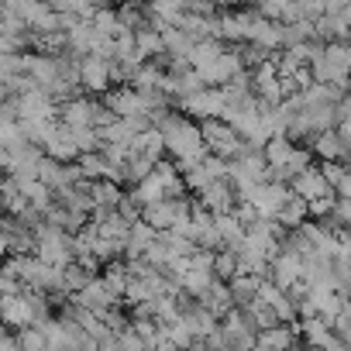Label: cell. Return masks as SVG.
<instances>
[{
  "instance_id": "cell-1",
  "label": "cell",
  "mask_w": 351,
  "mask_h": 351,
  "mask_svg": "<svg viewBox=\"0 0 351 351\" xmlns=\"http://www.w3.org/2000/svg\"><path fill=\"white\" fill-rule=\"evenodd\" d=\"M348 66H351V52L344 42H324L320 56L310 62V80L317 83H330L337 90L348 86Z\"/></svg>"
},
{
  "instance_id": "cell-2",
  "label": "cell",
  "mask_w": 351,
  "mask_h": 351,
  "mask_svg": "<svg viewBox=\"0 0 351 351\" xmlns=\"http://www.w3.org/2000/svg\"><path fill=\"white\" fill-rule=\"evenodd\" d=\"M35 258H42L45 265H56V269H66L73 262V234L52 228V224H38L35 228V248H32Z\"/></svg>"
},
{
  "instance_id": "cell-3",
  "label": "cell",
  "mask_w": 351,
  "mask_h": 351,
  "mask_svg": "<svg viewBox=\"0 0 351 351\" xmlns=\"http://www.w3.org/2000/svg\"><path fill=\"white\" fill-rule=\"evenodd\" d=\"M200 138H204L207 155L224 158V162L238 158L241 148H245V141L234 134V128H231L228 121H221V117H217V121H200Z\"/></svg>"
},
{
  "instance_id": "cell-4",
  "label": "cell",
  "mask_w": 351,
  "mask_h": 351,
  "mask_svg": "<svg viewBox=\"0 0 351 351\" xmlns=\"http://www.w3.org/2000/svg\"><path fill=\"white\" fill-rule=\"evenodd\" d=\"M190 69L204 80V86H228L234 76L245 73V66H241V59H238L234 49H221L217 56H210V59H204V62H197Z\"/></svg>"
},
{
  "instance_id": "cell-5",
  "label": "cell",
  "mask_w": 351,
  "mask_h": 351,
  "mask_svg": "<svg viewBox=\"0 0 351 351\" xmlns=\"http://www.w3.org/2000/svg\"><path fill=\"white\" fill-rule=\"evenodd\" d=\"M190 200L186 197H176V200H158V204H145L138 221H145L152 231H172L180 228L186 217H190Z\"/></svg>"
},
{
  "instance_id": "cell-6",
  "label": "cell",
  "mask_w": 351,
  "mask_h": 351,
  "mask_svg": "<svg viewBox=\"0 0 351 351\" xmlns=\"http://www.w3.org/2000/svg\"><path fill=\"white\" fill-rule=\"evenodd\" d=\"M176 107L183 110V117L190 121H217L224 117V97H221V86H204L183 100H176Z\"/></svg>"
},
{
  "instance_id": "cell-7",
  "label": "cell",
  "mask_w": 351,
  "mask_h": 351,
  "mask_svg": "<svg viewBox=\"0 0 351 351\" xmlns=\"http://www.w3.org/2000/svg\"><path fill=\"white\" fill-rule=\"evenodd\" d=\"M180 180H183L186 190L200 193V190H207L210 183L228 180V162H224V158H214V155H204L200 162H193V165H186V169L180 172Z\"/></svg>"
},
{
  "instance_id": "cell-8",
  "label": "cell",
  "mask_w": 351,
  "mask_h": 351,
  "mask_svg": "<svg viewBox=\"0 0 351 351\" xmlns=\"http://www.w3.org/2000/svg\"><path fill=\"white\" fill-rule=\"evenodd\" d=\"M286 200H289V186L279 183V180H265V183H258V186L252 190V197H248L245 204H252V210H255L258 217H276Z\"/></svg>"
},
{
  "instance_id": "cell-9",
  "label": "cell",
  "mask_w": 351,
  "mask_h": 351,
  "mask_svg": "<svg viewBox=\"0 0 351 351\" xmlns=\"http://www.w3.org/2000/svg\"><path fill=\"white\" fill-rule=\"evenodd\" d=\"M0 324L11 327V330H25L35 324V310H32V300L28 293H8V296H0Z\"/></svg>"
},
{
  "instance_id": "cell-10",
  "label": "cell",
  "mask_w": 351,
  "mask_h": 351,
  "mask_svg": "<svg viewBox=\"0 0 351 351\" xmlns=\"http://www.w3.org/2000/svg\"><path fill=\"white\" fill-rule=\"evenodd\" d=\"M76 83H80V90L107 93V90L114 86V83H110V62H107V59H100V56H83V59H80Z\"/></svg>"
},
{
  "instance_id": "cell-11",
  "label": "cell",
  "mask_w": 351,
  "mask_h": 351,
  "mask_svg": "<svg viewBox=\"0 0 351 351\" xmlns=\"http://www.w3.org/2000/svg\"><path fill=\"white\" fill-rule=\"evenodd\" d=\"M286 186H289V193H293V197H300L303 204L320 200V197H334V193L327 190V183H324V176H320V169H317V165H306L303 172H296Z\"/></svg>"
},
{
  "instance_id": "cell-12",
  "label": "cell",
  "mask_w": 351,
  "mask_h": 351,
  "mask_svg": "<svg viewBox=\"0 0 351 351\" xmlns=\"http://www.w3.org/2000/svg\"><path fill=\"white\" fill-rule=\"evenodd\" d=\"M197 204H200L210 217H221V214H231L238 200H234V193H231L228 180H217V183H210L207 190H200V193H197Z\"/></svg>"
},
{
  "instance_id": "cell-13",
  "label": "cell",
  "mask_w": 351,
  "mask_h": 351,
  "mask_svg": "<svg viewBox=\"0 0 351 351\" xmlns=\"http://www.w3.org/2000/svg\"><path fill=\"white\" fill-rule=\"evenodd\" d=\"M117 303V296L104 286V279H90L83 289H76L73 293V306H80V310H93V313H100V310H107V306H114Z\"/></svg>"
},
{
  "instance_id": "cell-14",
  "label": "cell",
  "mask_w": 351,
  "mask_h": 351,
  "mask_svg": "<svg viewBox=\"0 0 351 351\" xmlns=\"http://www.w3.org/2000/svg\"><path fill=\"white\" fill-rule=\"evenodd\" d=\"M35 176L52 190V193H62L73 180H80V172H76V165H62V162H56V158H45L42 155V162H38V169H35Z\"/></svg>"
},
{
  "instance_id": "cell-15",
  "label": "cell",
  "mask_w": 351,
  "mask_h": 351,
  "mask_svg": "<svg viewBox=\"0 0 351 351\" xmlns=\"http://www.w3.org/2000/svg\"><path fill=\"white\" fill-rule=\"evenodd\" d=\"M296 337H303L310 351H324V348H330L337 341L330 334V324L324 317H300L296 320Z\"/></svg>"
},
{
  "instance_id": "cell-16",
  "label": "cell",
  "mask_w": 351,
  "mask_h": 351,
  "mask_svg": "<svg viewBox=\"0 0 351 351\" xmlns=\"http://www.w3.org/2000/svg\"><path fill=\"white\" fill-rule=\"evenodd\" d=\"M348 145H351V138H344L334 128H327V131H320L313 138V155L324 158V162H344L348 158Z\"/></svg>"
},
{
  "instance_id": "cell-17",
  "label": "cell",
  "mask_w": 351,
  "mask_h": 351,
  "mask_svg": "<svg viewBox=\"0 0 351 351\" xmlns=\"http://www.w3.org/2000/svg\"><path fill=\"white\" fill-rule=\"evenodd\" d=\"M42 155H45V158H56V162H62V165H73V162L80 158V152H76V145L69 141V134H66L62 124H56V131L45 138Z\"/></svg>"
},
{
  "instance_id": "cell-18",
  "label": "cell",
  "mask_w": 351,
  "mask_h": 351,
  "mask_svg": "<svg viewBox=\"0 0 351 351\" xmlns=\"http://www.w3.org/2000/svg\"><path fill=\"white\" fill-rule=\"evenodd\" d=\"M255 344H262L269 351H289L296 344V324H272L255 334Z\"/></svg>"
},
{
  "instance_id": "cell-19",
  "label": "cell",
  "mask_w": 351,
  "mask_h": 351,
  "mask_svg": "<svg viewBox=\"0 0 351 351\" xmlns=\"http://www.w3.org/2000/svg\"><path fill=\"white\" fill-rule=\"evenodd\" d=\"M155 238H158V231H152L145 221H134V224L128 228V238H124V255H128V258H141V255L152 248Z\"/></svg>"
},
{
  "instance_id": "cell-20",
  "label": "cell",
  "mask_w": 351,
  "mask_h": 351,
  "mask_svg": "<svg viewBox=\"0 0 351 351\" xmlns=\"http://www.w3.org/2000/svg\"><path fill=\"white\" fill-rule=\"evenodd\" d=\"M320 176H324V183L334 197H351V172H348L344 162H324Z\"/></svg>"
},
{
  "instance_id": "cell-21",
  "label": "cell",
  "mask_w": 351,
  "mask_h": 351,
  "mask_svg": "<svg viewBox=\"0 0 351 351\" xmlns=\"http://www.w3.org/2000/svg\"><path fill=\"white\" fill-rule=\"evenodd\" d=\"M90 197H93V214H107V210L117 207V200H121L124 193H121V186L110 183V180H93V183H90Z\"/></svg>"
},
{
  "instance_id": "cell-22",
  "label": "cell",
  "mask_w": 351,
  "mask_h": 351,
  "mask_svg": "<svg viewBox=\"0 0 351 351\" xmlns=\"http://www.w3.org/2000/svg\"><path fill=\"white\" fill-rule=\"evenodd\" d=\"M197 303H200L204 310H210L217 320H221L228 310H234V300H231V293H228V282H221V279H214V286H210Z\"/></svg>"
},
{
  "instance_id": "cell-23",
  "label": "cell",
  "mask_w": 351,
  "mask_h": 351,
  "mask_svg": "<svg viewBox=\"0 0 351 351\" xmlns=\"http://www.w3.org/2000/svg\"><path fill=\"white\" fill-rule=\"evenodd\" d=\"M214 228H217L221 248H228V252H234V248L245 241V228L238 224L234 214H221V217H214Z\"/></svg>"
},
{
  "instance_id": "cell-24",
  "label": "cell",
  "mask_w": 351,
  "mask_h": 351,
  "mask_svg": "<svg viewBox=\"0 0 351 351\" xmlns=\"http://www.w3.org/2000/svg\"><path fill=\"white\" fill-rule=\"evenodd\" d=\"M272 221H276L282 231H296V228L306 221V204H303L300 197H293V193H289V200L279 207V214H276Z\"/></svg>"
},
{
  "instance_id": "cell-25",
  "label": "cell",
  "mask_w": 351,
  "mask_h": 351,
  "mask_svg": "<svg viewBox=\"0 0 351 351\" xmlns=\"http://www.w3.org/2000/svg\"><path fill=\"white\" fill-rule=\"evenodd\" d=\"M258 276H248V272H238L234 279H228V293H231V300H234V306H245V303H252L255 300V293H258Z\"/></svg>"
},
{
  "instance_id": "cell-26",
  "label": "cell",
  "mask_w": 351,
  "mask_h": 351,
  "mask_svg": "<svg viewBox=\"0 0 351 351\" xmlns=\"http://www.w3.org/2000/svg\"><path fill=\"white\" fill-rule=\"evenodd\" d=\"M241 313H245V320L252 324V330L258 334V330H265V327H272V324H279L276 320V313L262 303V300H252V303H245V306H238Z\"/></svg>"
},
{
  "instance_id": "cell-27",
  "label": "cell",
  "mask_w": 351,
  "mask_h": 351,
  "mask_svg": "<svg viewBox=\"0 0 351 351\" xmlns=\"http://www.w3.org/2000/svg\"><path fill=\"white\" fill-rule=\"evenodd\" d=\"M306 165H313V152H306V148H300V145H293V152H289V158H286V165L279 169V176L276 180L279 183H289L296 172H303Z\"/></svg>"
},
{
  "instance_id": "cell-28",
  "label": "cell",
  "mask_w": 351,
  "mask_h": 351,
  "mask_svg": "<svg viewBox=\"0 0 351 351\" xmlns=\"http://www.w3.org/2000/svg\"><path fill=\"white\" fill-rule=\"evenodd\" d=\"M234 276H238V258H234V252L217 248V252H214V279L228 282V279H234Z\"/></svg>"
},
{
  "instance_id": "cell-29",
  "label": "cell",
  "mask_w": 351,
  "mask_h": 351,
  "mask_svg": "<svg viewBox=\"0 0 351 351\" xmlns=\"http://www.w3.org/2000/svg\"><path fill=\"white\" fill-rule=\"evenodd\" d=\"M18 348H21V351H45V334L32 324V327L18 330Z\"/></svg>"
},
{
  "instance_id": "cell-30",
  "label": "cell",
  "mask_w": 351,
  "mask_h": 351,
  "mask_svg": "<svg viewBox=\"0 0 351 351\" xmlns=\"http://www.w3.org/2000/svg\"><path fill=\"white\" fill-rule=\"evenodd\" d=\"M317 4H320V11H344L351 0H317Z\"/></svg>"
},
{
  "instance_id": "cell-31",
  "label": "cell",
  "mask_w": 351,
  "mask_h": 351,
  "mask_svg": "<svg viewBox=\"0 0 351 351\" xmlns=\"http://www.w3.org/2000/svg\"><path fill=\"white\" fill-rule=\"evenodd\" d=\"M0 351H21V348H18V337H11V334L0 330Z\"/></svg>"
},
{
  "instance_id": "cell-32",
  "label": "cell",
  "mask_w": 351,
  "mask_h": 351,
  "mask_svg": "<svg viewBox=\"0 0 351 351\" xmlns=\"http://www.w3.org/2000/svg\"><path fill=\"white\" fill-rule=\"evenodd\" d=\"M11 255V245H8V234H4V228H0V258H8Z\"/></svg>"
},
{
  "instance_id": "cell-33",
  "label": "cell",
  "mask_w": 351,
  "mask_h": 351,
  "mask_svg": "<svg viewBox=\"0 0 351 351\" xmlns=\"http://www.w3.org/2000/svg\"><path fill=\"white\" fill-rule=\"evenodd\" d=\"M11 97V90H8V80H0V100H8Z\"/></svg>"
},
{
  "instance_id": "cell-34",
  "label": "cell",
  "mask_w": 351,
  "mask_h": 351,
  "mask_svg": "<svg viewBox=\"0 0 351 351\" xmlns=\"http://www.w3.org/2000/svg\"><path fill=\"white\" fill-rule=\"evenodd\" d=\"M186 351H210V348H207V344H204V341H193V344H190V348H186Z\"/></svg>"
},
{
  "instance_id": "cell-35",
  "label": "cell",
  "mask_w": 351,
  "mask_h": 351,
  "mask_svg": "<svg viewBox=\"0 0 351 351\" xmlns=\"http://www.w3.org/2000/svg\"><path fill=\"white\" fill-rule=\"evenodd\" d=\"M128 4H134V8H148L152 0H128Z\"/></svg>"
},
{
  "instance_id": "cell-36",
  "label": "cell",
  "mask_w": 351,
  "mask_h": 351,
  "mask_svg": "<svg viewBox=\"0 0 351 351\" xmlns=\"http://www.w3.org/2000/svg\"><path fill=\"white\" fill-rule=\"evenodd\" d=\"M252 351H269V348H262V344H255V348H252Z\"/></svg>"
},
{
  "instance_id": "cell-37",
  "label": "cell",
  "mask_w": 351,
  "mask_h": 351,
  "mask_svg": "<svg viewBox=\"0 0 351 351\" xmlns=\"http://www.w3.org/2000/svg\"><path fill=\"white\" fill-rule=\"evenodd\" d=\"M0 217H4V200H0Z\"/></svg>"
},
{
  "instance_id": "cell-38",
  "label": "cell",
  "mask_w": 351,
  "mask_h": 351,
  "mask_svg": "<svg viewBox=\"0 0 351 351\" xmlns=\"http://www.w3.org/2000/svg\"><path fill=\"white\" fill-rule=\"evenodd\" d=\"M289 351H296V344H293V348H289Z\"/></svg>"
},
{
  "instance_id": "cell-39",
  "label": "cell",
  "mask_w": 351,
  "mask_h": 351,
  "mask_svg": "<svg viewBox=\"0 0 351 351\" xmlns=\"http://www.w3.org/2000/svg\"><path fill=\"white\" fill-rule=\"evenodd\" d=\"M0 4H8V0H0Z\"/></svg>"
}]
</instances>
